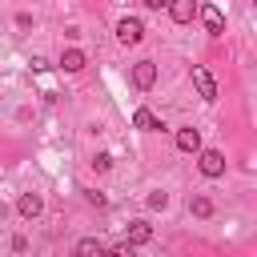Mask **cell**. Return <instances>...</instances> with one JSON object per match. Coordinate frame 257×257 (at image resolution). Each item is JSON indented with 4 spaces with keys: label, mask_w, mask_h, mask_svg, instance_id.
<instances>
[{
    "label": "cell",
    "mask_w": 257,
    "mask_h": 257,
    "mask_svg": "<svg viewBox=\"0 0 257 257\" xmlns=\"http://www.w3.org/2000/svg\"><path fill=\"white\" fill-rule=\"evenodd\" d=\"M201 153V161H197V169L209 177V181H217V177H225V153L221 149H197Z\"/></svg>",
    "instance_id": "cell-1"
},
{
    "label": "cell",
    "mask_w": 257,
    "mask_h": 257,
    "mask_svg": "<svg viewBox=\"0 0 257 257\" xmlns=\"http://www.w3.org/2000/svg\"><path fill=\"white\" fill-rule=\"evenodd\" d=\"M193 88H197L201 100H217V80H213V72L205 64H193Z\"/></svg>",
    "instance_id": "cell-2"
},
{
    "label": "cell",
    "mask_w": 257,
    "mask_h": 257,
    "mask_svg": "<svg viewBox=\"0 0 257 257\" xmlns=\"http://www.w3.org/2000/svg\"><path fill=\"white\" fill-rule=\"evenodd\" d=\"M141 36H145V24H141L137 16L116 20V40H120V44H141Z\"/></svg>",
    "instance_id": "cell-3"
},
{
    "label": "cell",
    "mask_w": 257,
    "mask_h": 257,
    "mask_svg": "<svg viewBox=\"0 0 257 257\" xmlns=\"http://www.w3.org/2000/svg\"><path fill=\"white\" fill-rule=\"evenodd\" d=\"M197 16H201V24H205V32H209V36H221V32H225V16H221V8H217V4L197 8Z\"/></svg>",
    "instance_id": "cell-4"
},
{
    "label": "cell",
    "mask_w": 257,
    "mask_h": 257,
    "mask_svg": "<svg viewBox=\"0 0 257 257\" xmlns=\"http://www.w3.org/2000/svg\"><path fill=\"white\" fill-rule=\"evenodd\" d=\"M133 84H137L141 92L153 88V84H157V64H153V60H137V64H133Z\"/></svg>",
    "instance_id": "cell-5"
},
{
    "label": "cell",
    "mask_w": 257,
    "mask_h": 257,
    "mask_svg": "<svg viewBox=\"0 0 257 257\" xmlns=\"http://www.w3.org/2000/svg\"><path fill=\"white\" fill-rule=\"evenodd\" d=\"M197 8H201L197 0H169V16H173L177 24H189V20L197 16Z\"/></svg>",
    "instance_id": "cell-6"
},
{
    "label": "cell",
    "mask_w": 257,
    "mask_h": 257,
    "mask_svg": "<svg viewBox=\"0 0 257 257\" xmlns=\"http://www.w3.org/2000/svg\"><path fill=\"white\" fill-rule=\"evenodd\" d=\"M133 128H141V133H157V128H165V124H161V116H157L153 108H137V112H133Z\"/></svg>",
    "instance_id": "cell-7"
},
{
    "label": "cell",
    "mask_w": 257,
    "mask_h": 257,
    "mask_svg": "<svg viewBox=\"0 0 257 257\" xmlns=\"http://www.w3.org/2000/svg\"><path fill=\"white\" fill-rule=\"evenodd\" d=\"M16 213H20V217H28V221H32V217H40V213H44L40 193H24V197L16 201Z\"/></svg>",
    "instance_id": "cell-8"
},
{
    "label": "cell",
    "mask_w": 257,
    "mask_h": 257,
    "mask_svg": "<svg viewBox=\"0 0 257 257\" xmlns=\"http://www.w3.org/2000/svg\"><path fill=\"white\" fill-rule=\"evenodd\" d=\"M177 149L181 153H197L201 149V128H193V124L189 128H177Z\"/></svg>",
    "instance_id": "cell-9"
},
{
    "label": "cell",
    "mask_w": 257,
    "mask_h": 257,
    "mask_svg": "<svg viewBox=\"0 0 257 257\" xmlns=\"http://www.w3.org/2000/svg\"><path fill=\"white\" fill-rule=\"evenodd\" d=\"M84 64H88V56H84L80 48H64V52H60V68H64V72H80Z\"/></svg>",
    "instance_id": "cell-10"
},
{
    "label": "cell",
    "mask_w": 257,
    "mask_h": 257,
    "mask_svg": "<svg viewBox=\"0 0 257 257\" xmlns=\"http://www.w3.org/2000/svg\"><path fill=\"white\" fill-rule=\"evenodd\" d=\"M153 241V225L149 221H128V245H149Z\"/></svg>",
    "instance_id": "cell-11"
},
{
    "label": "cell",
    "mask_w": 257,
    "mask_h": 257,
    "mask_svg": "<svg viewBox=\"0 0 257 257\" xmlns=\"http://www.w3.org/2000/svg\"><path fill=\"white\" fill-rule=\"evenodd\" d=\"M189 213L205 221V217H213V201H209L205 193H193V197H189Z\"/></svg>",
    "instance_id": "cell-12"
},
{
    "label": "cell",
    "mask_w": 257,
    "mask_h": 257,
    "mask_svg": "<svg viewBox=\"0 0 257 257\" xmlns=\"http://www.w3.org/2000/svg\"><path fill=\"white\" fill-rule=\"evenodd\" d=\"M100 253H104V245H100L96 237H80L76 249H72V257H100Z\"/></svg>",
    "instance_id": "cell-13"
},
{
    "label": "cell",
    "mask_w": 257,
    "mask_h": 257,
    "mask_svg": "<svg viewBox=\"0 0 257 257\" xmlns=\"http://www.w3.org/2000/svg\"><path fill=\"white\" fill-rule=\"evenodd\" d=\"M165 205H169V193L165 189H153L149 193V209H165Z\"/></svg>",
    "instance_id": "cell-14"
},
{
    "label": "cell",
    "mask_w": 257,
    "mask_h": 257,
    "mask_svg": "<svg viewBox=\"0 0 257 257\" xmlns=\"http://www.w3.org/2000/svg\"><path fill=\"white\" fill-rule=\"evenodd\" d=\"M100 257H137V253H133V245L124 241V245H112V249H104Z\"/></svg>",
    "instance_id": "cell-15"
},
{
    "label": "cell",
    "mask_w": 257,
    "mask_h": 257,
    "mask_svg": "<svg viewBox=\"0 0 257 257\" xmlns=\"http://www.w3.org/2000/svg\"><path fill=\"white\" fill-rule=\"evenodd\" d=\"M92 169H100V173L112 169V157H108V153H96V157H92Z\"/></svg>",
    "instance_id": "cell-16"
},
{
    "label": "cell",
    "mask_w": 257,
    "mask_h": 257,
    "mask_svg": "<svg viewBox=\"0 0 257 257\" xmlns=\"http://www.w3.org/2000/svg\"><path fill=\"white\" fill-rule=\"evenodd\" d=\"M141 4H145V8H165L169 0H141Z\"/></svg>",
    "instance_id": "cell-17"
},
{
    "label": "cell",
    "mask_w": 257,
    "mask_h": 257,
    "mask_svg": "<svg viewBox=\"0 0 257 257\" xmlns=\"http://www.w3.org/2000/svg\"><path fill=\"white\" fill-rule=\"evenodd\" d=\"M4 217H8V205H4V201H0V221H4Z\"/></svg>",
    "instance_id": "cell-18"
}]
</instances>
